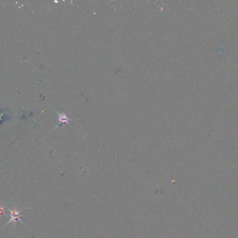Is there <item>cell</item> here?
I'll return each mask as SVG.
<instances>
[{"mask_svg":"<svg viewBox=\"0 0 238 238\" xmlns=\"http://www.w3.org/2000/svg\"><path fill=\"white\" fill-rule=\"evenodd\" d=\"M9 211L10 212V215H11V218H10V219L9 221V223H10V222H13V221H16V220H19L20 221V222H22V221L20 219V217L21 216L20 215V213H21V210L20 211H18L17 210L15 209L14 210H9Z\"/></svg>","mask_w":238,"mask_h":238,"instance_id":"obj_1","label":"cell"},{"mask_svg":"<svg viewBox=\"0 0 238 238\" xmlns=\"http://www.w3.org/2000/svg\"><path fill=\"white\" fill-rule=\"evenodd\" d=\"M5 207L0 206V215L2 214H4L5 213Z\"/></svg>","mask_w":238,"mask_h":238,"instance_id":"obj_2","label":"cell"}]
</instances>
